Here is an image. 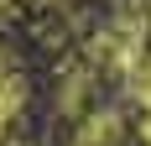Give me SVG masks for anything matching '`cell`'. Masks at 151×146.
<instances>
[{
    "label": "cell",
    "mask_w": 151,
    "mask_h": 146,
    "mask_svg": "<svg viewBox=\"0 0 151 146\" xmlns=\"http://www.w3.org/2000/svg\"><path fill=\"white\" fill-rule=\"evenodd\" d=\"M21 99H26V89H21V78H5V73H0V136H5V125L16 120Z\"/></svg>",
    "instance_id": "6da1fadb"
}]
</instances>
